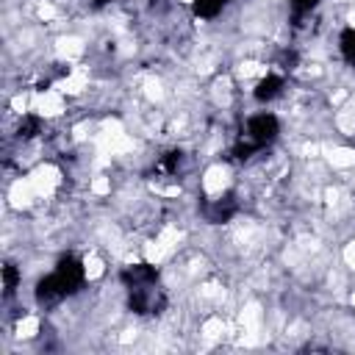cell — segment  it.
<instances>
[{"label":"cell","instance_id":"obj_1","mask_svg":"<svg viewBox=\"0 0 355 355\" xmlns=\"http://www.w3.org/2000/svg\"><path fill=\"white\" fill-rule=\"evenodd\" d=\"M319 0H288V11H291V22L300 25L305 17H311L316 11Z\"/></svg>","mask_w":355,"mask_h":355}]
</instances>
